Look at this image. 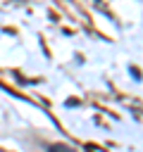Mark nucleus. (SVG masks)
Listing matches in <instances>:
<instances>
[{
    "mask_svg": "<svg viewBox=\"0 0 143 152\" xmlns=\"http://www.w3.org/2000/svg\"><path fill=\"white\" fill-rule=\"evenodd\" d=\"M48 152H74V150H72L69 145H50Z\"/></svg>",
    "mask_w": 143,
    "mask_h": 152,
    "instance_id": "f257e3e1",
    "label": "nucleus"
}]
</instances>
